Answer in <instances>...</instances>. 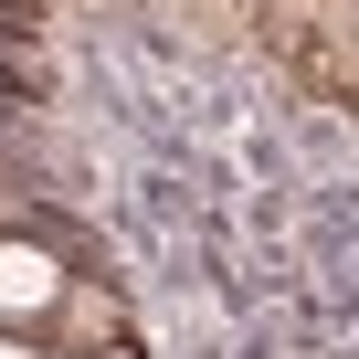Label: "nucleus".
I'll list each match as a JSON object with an SVG mask.
<instances>
[{
    "label": "nucleus",
    "instance_id": "1",
    "mask_svg": "<svg viewBox=\"0 0 359 359\" xmlns=\"http://www.w3.org/2000/svg\"><path fill=\"white\" fill-rule=\"evenodd\" d=\"M64 306H74L64 243H43L32 222H11V233H0V327H53Z\"/></svg>",
    "mask_w": 359,
    "mask_h": 359
},
{
    "label": "nucleus",
    "instance_id": "2",
    "mask_svg": "<svg viewBox=\"0 0 359 359\" xmlns=\"http://www.w3.org/2000/svg\"><path fill=\"white\" fill-rule=\"evenodd\" d=\"M0 359H53V348H43V327H0Z\"/></svg>",
    "mask_w": 359,
    "mask_h": 359
},
{
    "label": "nucleus",
    "instance_id": "3",
    "mask_svg": "<svg viewBox=\"0 0 359 359\" xmlns=\"http://www.w3.org/2000/svg\"><path fill=\"white\" fill-rule=\"evenodd\" d=\"M0 85H11V64H0Z\"/></svg>",
    "mask_w": 359,
    "mask_h": 359
}]
</instances>
